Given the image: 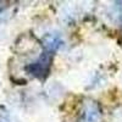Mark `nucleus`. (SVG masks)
I'll return each mask as SVG.
<instances>
[{"mask_svg": "<svg viewBox=\"0 0 122 122\" xmlns=\"http://www.w3.org/2000/svg\"><path fill=\"white\" fill-rule=\"evenodd\" d=\"M0 122H4V120H3V118H0Z\"/></svg>", "mask_w": 122, "mask_h": 122, "instance_id": "nucleus-1", "label": "nucleus"}]
</instances>
